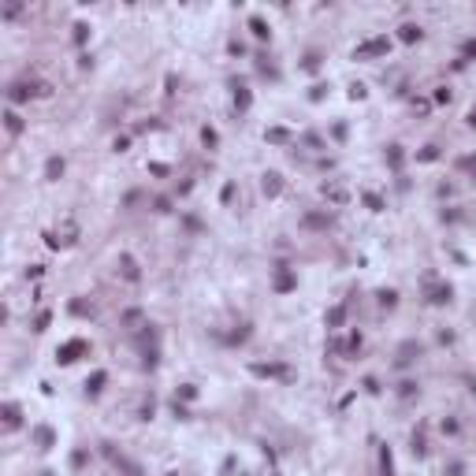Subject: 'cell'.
Here are the masks:
<instances>
[{
  "instance_id": "6da1fadb",
  "label": "cell",
  "mask_w": 476,
  "mask_h": 476,
  "mask_svg": "<svg viewBox=\"0 0 476 476\" xmlns=\"http://www.w3.org/2000/svg\"><path fill=\"white\" fill-rule=\"evenodd\" d=\"M49 93V82H15L8 90L11 100H26V97H45Z\"/></svg>"
},
{
  "instance_id": "7a4b0ae2",
  "label": "cell",
  "mask_w": 476,
  "mask_h": 476,
  "mask_svg": "<svg viewBox=\"0 0 476 476\" xmlns=\"http://www.w3.org/2000/svg\"><path fill=\"white\" fill-rule=\"evenodd\" d=\"M387 37H372V41H365V45H357V52L353 56H376V52H387Z\"/></svg>"
},
{
  "instance_id": "3957f363",
  "label": "cell",
  "mask_w": 476,
  "mask_h": 476,
  "mask_svg": "<svg viewBox=\"0 0 476 476\" xmlns=\"http://www.w3.org/2000/svg\"><path fill=\"white\" fill-rule=\"evenodd\" d=\"M78 353H86V343H82V339H75V343H67L63 350H60V361L67 365V361H75Z\"/></svg>"
},
{
  "instance_id": "277c9868",
  "label": "cell",
  "mask_w": 476,
  "mask_h": 476,
  "mask_svg": "<svg viewBox=\"0 0 476 476\" xmlns=\"http://www.w3.org/2000/svg\"><path fill=\"white\" fill-rule=\"evenodd\" d=\"M324 197H331L335 205H343V201H346V186H339V183H327V186H324Z\"/></svg>"
},
{
  "instance_id": "5b68a950",
  "label": "cell",
  "mask_w": 476,
  "mask_h": 476,
  "mask_svg": "<svg viewBox=\"0 0 476 476\" xmlns=\"http://www.w3.org/2000/svg\"><path fill=\"white\" fill-rule=\"evenodd\" d=\"M428 301H435V305L450 301V286H428Z\"/></svg>"
},
{
  "instance_id": "8992f818",
  "label": "cell",
  "mask_w": 476,
  "mask_h": 476,
  "mask_svg": "<svg viewBox=\"0 0 476 476\" xmlns=\"http://www.w3.org/2000/svg\"><path fill=\"white\" fill-rule=\"evenodd\" d=\"M279 190H283V183H279V175H276V171H268V175H264V193H268V197H276Z\"/></svg>"
},
{
  "instance_id": "52a82bcc",
  "label": "cell",
  "mask_w": 476,
  "mask_h": 476,
  "mask_svg": "<svg viewBox=\"0 0 476 476\" xmlns=\"http://www.w3.org/2000/svg\"><path fill=\"white\" fill-rule=\"evenodd\" d=\"M4 424H8V428H19V406H11V402L4 406Z\"/></svg>"
},
{
  "instance_id": "ba28073f",
  "label": "cell",
  "mask_w": 476,
  "mask_h": 476,
  "mask_svg": "<svg viewBox=\"0 0 476 476\" xmlns=\"http://www.w3.org/2000/svg\"><path fill=\"white\" fill-rule=\"evenodd\" d=\"M253 372H260V376H286V368H283V365H257Z\"/></svg>"
},
{
  "instance_id": "9c48e42d",
  "label": "cell",
  "mask_w": 476,
  "mask_h": 476,
  "mask_svg": "<svg viewBox=\"0 0 476 476\" xmlns=\"http://www.w3.org/2000/svg\"><path fill=\"white\" fill-rule=\"evenodd\" d=\"M60 171H63V160H60V157H52L49 164H45V175H49V179H56Z\"/></svg>"
},
{
  "instance_id": "30bf717a",
  "label": "cell",
  "mask_w": 476,
  "mask_h": 476,
  "mask_svg": "<svg viewBox=\"0 0 476 476\" xmlns=\"http://www.w3.org/2000/svg\"><path fill=\"white\" fill-rule=\"evenodd\" d=\"M119 264H123V276L127 279H138V264H134V257H123Z\"/></svg>"
},
{
  "instance_id": "8fae6325",
  "label": "cell",
  "mask_w": 476,
  "mask_h": 476,
  "mask_svg": "<svg viewBox=\"0 0 476 476\" xmlns=\"http://www.w3.org/2000/svg\"><path fill=\"white\" fill-rule=\"evenodd\" d=\"M402 41H420V30L413 23H406V26H402Z\"/></svg>"
},
{
  "instance_id": "7c38bea8",
  "label": "cell",
  "mask_w": 476,
  "mask_h": 476,
  "mask_svg": "<svg viewBox=\"0 0 476 476\" xmlns=\"http://www.w3.org/2000/svg\"><path fill=\"white\" fill-rule=\"evenodd\" d=\"M276 286H279V290H290V286H294V276H290V272H279V276H276Z\"/></svg>"
},
{
  "instance_id": "4fadbf2b",
  "label": "cell",
  "mask_w": 476,
  "mask_h": 476,
  "mask_svg": "<svg viewBox=\"0 0 476 476\" xmlns=\"http://www.w3.org/2000/svg\"><path fill=\"white\" fill-rule=\"evenodd\" d=\"M4 119H8V130H11V134H19V130H23V119H19L15 112H8Z\"/></svg>"
},
{
  "instance_id": "5bb4252c",
  "label": "cell",
  "mask_w": 476,
  "mask_h": 476,
  "mask_svg": "<svg viewBox=\"0 0 476 476\" xmlns=\"http://www.w3.org/2000/svg\"><path fill=\"white\" fill-rule=\"evenodd\" d=\"M100 383H104V372H97V376H93V380H90V383H86V387H90V391L97 394V391H100Z\"/></svg>"
},
{
  "instance_id": "9a60e30c",
  "label": "cell",
  "mask_w": 476,
  "mask_h": 476,
  "mask_svg": "<svg viewBox=\"0 0 476 476\" xmlns=\"http://www.w3.org/2000/svg\"><path fill=\"white\" fill-rule=\"evenodd\" d=\"M250 26H253V33H257V37H268V30H264V23H260V19H250Z\"/></svg>"
},
{
  "instance_id": "2e32d148",
  "label": "cell",
  "mask_w": 476,
  "mask_h": 476,
  "mask_svg": "<svg viewBox=\"0 0 476 476\" xmlns=\"http://www.w3.org/2000/svg\"><path fill=\"white\" fill-rule=\"evenodd\" d=\"M365 201H368V205H372V212H380V209H383V201H380L376 193H365Z\"/></svg>"
},
{
  "instance_id": "e0dca14e",
  "label": "cell",
  "mask_w": 476,
  "mask_h": 476,
  "mask_svg": "<svg viewBox=\"0 0 476 476\" xmlns=\"http://www.w3.org/2000/svg\"><path fill=\"white\" fill-rule=\"evenodd\" d=\"M201 138H205V145H216V130H209V127L201 130Z\"/></svg>"
},
{
  "instance_id": "ac0fdd59",
  "label": "cell",
  "mask_w": 476,
  "mask_h": 476,
  "mask_svg": "<svg viewBox=\"0 0 476 476\" xmlns=\"http://www.w3.org/2000/svg\"><path fill=\"white\" fill-rule=\"evenodd\" d=\"M327 324H331V327H335V324H343V309H331V317H327Z\"/></svg>"
},
{
  "instance_id": "d6986e66",
  "label": "cell",
  "mask_w": 476,
  "mask_h": 476,
  "mask_svg": "<svg viewBox=\"0 0 476 476\" xmlns=\"http://www.w3.org/2000/svg\"><path fill=\"white\" fill-rule=\"evenodd\" d=\"M465 56H476V41H469V45H465Z\"/></svg>"
},
{
  "instance_id": "ffe728a7",
  "label": "cell",
  "mask_w": 476,
  "mask_h": 476,
  "mask_svg": "<svg viewBox=\"0 0 476 476\" xmlns=\"http://www.w3.org/2000/svg\"><path fill=\"white\" fill-rule=\"evenodd\" d=\"M465 167H473V175H476V157H469V160H465Z\"/></svg>"
},
{
  "instance_id": "44dd1931",
  "label": "cell",
  "mask_w": 476,
  "mask_h": 476,
  "mask_svg": "<svg viewBox=\"0 0 476 476\" xmlns=\"http://www.w3.org/2000/svg\"><path fill=\"white\" fill-rule=\"evenodd\" d=\"M469 123H473V127H476V108H473V112H469Z\"/></svg>"
}]
</instances>
